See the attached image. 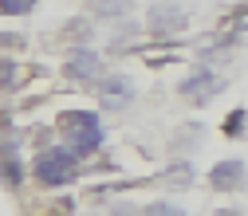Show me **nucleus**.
<instances>
[{
    "instance_id": "1",
    "label": "nucleus",
    "mask_w": 248,
    "mask_h": 216,
    "mask_svg": "<svg viewBox=\"0 0 248 216\" xmlns=\"http://www.w3.org/2000/svg\"><path fill=\"white\" fill-rule=\"evenodd\" d=\"M59 130H63L67 145L79 153H95L99 142H103V126H99V114H91V110H67V114H59Z\"/></svg>"
},
{
    "instance_id": "2",
    "label": "nucleus",
    "mask_w": 248,
    "mask_h": 216,
    "mask_svg": "<svg viewBox=\"0 0 248 216\" xmlns=\"http://www.w3.org/2000/svg\"><path fill=\"white\" fill-rule=\"evenodd\" d=\"M32 169H36V177L44 185H67L79 173V153L71 145H51V149H44L40 158H36Z\"/></svg>"
},
{
    "instance_id": "3",
    "label": "nucleus",
    "mask_w": 248,
    "mask_h": 216,
    "mask_svg": "<svg viewBox=\"0 0 248 216\" xmlns=\"http://www.w3.org/2000/svg\"><path fill=\"white\" fill-rule=\"evenodd\" d=\"M185 8L177 4V0H158V4H150V12H146V28L154 36H170V32H181L185 28Z\"/></svg>"
},
{
    "instance_id": "4",
    "label": "nucleus",
    "mask_w": 248,
    "mask_h": 216,
    "mask_svg": "<svg viewBox=\"0 0 248 216\" xmlns=\"http://www.w3.org/2000/svg\"><path fill=\"white\" fill-rule=\"evenodd\" d=\"M177 90H181V99H189V102H209L213 95H221V90H225V79L217 75V71H209V67H201L193 75H185L177 83Z\"/></svg>"
},
{
    "instance_id": "5",
    "label": "nucleus",
    "mask_w": 248,
    "mask_h": 216,
    "mask_svg": "<svg viewBox=\"0 0 248 216\" xmlns=\"http://www.w3.org/2000/svg\"><path fill=\"white\" fill-rule=\"evenodd\" d=\"M99 71H103V59H99V51H91V47H75L67 55V63H63V75H71L75 83L99 79Z\"/></svg>"
},
{
    "instance_id": "6",
    "label": "nucleus",
    "mask_w": 248,
    "mask_h": 216,
    "mask_svg": "<svg viewBox=\"0 0 248 216\" xmlns=\"http://www.w3.org/2000/svg\"><path fill=\"white\" fill-rule=\"evenodd\" d=\"M244 177H248V165H244V161H236V158L217 161V165L209 169V185H213L217 193H232V189H240Z\"/></svg>"
},
{
    "instance_id": "7",
    "label": "nucleus",
    "mask_w": 248,
    "mask_h": 216,
    "mask_svg": "<svg viewBox=\"0 0 248 216\" xmlns=\"http://www.w3.org/2000/svg\"><path fill=\"white\" fill-rule=\"evenodd\" d=\"M130 99H134V83H130L126 75H107V79L99 83V102H103V106L118 110V106H130Z\"/></svg>"
},
{
    "instance_id": "8",
    "label": "nucleus",
    "mask_w": 248,
    "mask_h": 216,
    "mask_svg": "<svg viewBox=\"0 0 248 216\" xmlns=\"http://www.w3.org/2000/svg\"><path fill=\"white\" fill-rule=\"evenodd\" d=\"M130 8V0H87V12H95L99 20H122Z\"/></svg>"
},
{
    "instance_id": "9",
    "label": "nucleus",
    "mask_w": 248,
    "mask_h": 216,
    "mask_svg": "<svg viewBox=\"0 0 248 216\" xmlns=\"http://www.w3.org/2000/svg\"><path fill=\"white\" fill-rule=\"evenodd\" d=\"M40 4V0H0V12L4 16H24V12H32Z\"/></svg>"
},
{
    "instance_id": "10",
    "label": "nucleus",
    "mask_w": 248,
    "mask_h": 216,
    "mask_svg": "<svg viewBox=\"0 0 248 216\" xmlns=\"http://www.w3.org/2000/svg\"><path fill=\"white\" fill-rule=\"evenodd\" d=\"M146 216H185L177 204H170V201H158V204H150L146 208Z\"/></svg>"
},
{
    "instance_id": "11",
    "label": "nucleus",
    "mask_w": 248,
    "mask_h": 216,
    "mask_svg": "<svg viewBox=\"0 0 248 216\" xmlns=\"http://www.w3.org/2000/svg\"><path fill=\"white\" fill-rule=\"evenodd\" d=\"M166 181H170V185H189L193 173H189V165H173V173H170Z\"/></svg>"
},
{
    "instance_id": "12",
    "label": "nucleus",
    "mask_w": 248,
    "mask_h": 216,
    "mask_svg": "<svg viewBox=\"0 0 248 216\" xmlns=\"http://www.w3.org/2000/svg\"><path fill=\"white\" fill-rule=\"evenodd\" d=\"M213 216H240V212H236V208H217Z\"/></svg>"
}]
</instances>
